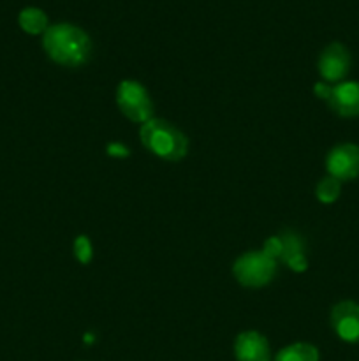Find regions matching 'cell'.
<instances>
[{
  "label": "cell",
  "mask_w": 359,
  "mask_h": 361,
  "mask_svg": "<svg viewBox=\"0 0 359 361\" xmlns=\"http://www.w3.org/2000/svg\"><path fill=\"white\" fill-rule=\"evenodd\" d=\"M42 46L53 62L70 69L84 66L92 55V41L87 32L70 23L48 27L42 37Z\"/></svg>",
  "instance_id": "obj_1"
},
{
  "label": "cell",
  "mask_w": 359,
  "mask_h": 361,
  "mask_svg": "<svg viewBox=\"0 0 359 361\" xmlns=\"http://www.w3.org/2000/svg\"><path fill=\"white\" fill-rule=\"evenodd\" d=\"M143 147L155 157L169 162H178L189 152V140L172 123L162 118H150L139 129Z\"/></svg>",
  "instance_id": "obj_2"
},
{
  "label": "cell",
  "mask_w": 359,
  "mask_h": 361,
  "mask_svg": "<svg viewBox=\"0 0 359 361\" xmlns=\"http://www.w3.org/2000/svg\"><path fill=\"white\" fill-rule=\"evenodd\" d=\"M232 275L238 284L259 289L270 284L277 275V261L264 250H252L239 256L232 264Z\"/></svg>",
  "instance_id": "obj_3"
},
{
  "label": "cell",
  "mask_w": 359,
  "mask_h": 361,
  "mask_svg": "<svg viewBox=\"0 0 359 361\" xmlns=\"http://www.w3.org/2000/svg\"><path fill=\"white\" fill-rule=\"evenodd\" d=\"M116 104L120 111L134 123H144L153 118V102L146 88L134 80L120 81L116 88Z\"/></svg>",
  "instance_id": "obj_4"
},
{
  "label": "cell",
  "mask_w": 359,
  "mask_h": 361,
  "mask_svg": "<svg viewBox=\"0 0 359 361\" xmlns=\"http://www.w3.org/2000/svg\"><path fill=\"white\" fill-rule=\"evenodd\" d=\"M327 175L338 182H351L359 176V145L341 143L331 148L326 157Z\"/></svg>",
  "instance_id": "obj_5"
},
{
  "label": "cell",
  "mask_w": 359,
  "mask_h": 361,
  "mask_svg": "<svg viewBox=\"0 0 359 361\" xmlns=\"http://www.w3.org/2000/svg\"><path fill=\"white\" fill-rule=\"evenodd\" d=\"M351 53L341 42H331L322 49L319 56V74L326 83H338L344 81L351 71Z\"/></svg>",
  "instance_id": "obj_6"
},
{
  "label": "cell",
  "mask_w": 359,
  "mask_h": 361,
  "mask_svg": "<svg viewBox=\"0 0 359 361\" xmlns=\"http://www.w3.org/2000/svg\"><path fill=\"white\" fill-rule=\"evenodd\" d=\"M331 328L338 338L348 344L359 342V303L345 300L331 309Z\"/></svg>",
  "instance_id": "obj_7"
},
{
  "label": "cell",
  "mask_w": 359,
  "mask_h": 361,
  "mask_svg": "<svg viewBox=\"0 0 359 361\" xmlns=\"http://www.w3.org/2000/svg\"><path fill=\"white\" fill-rule=\"evenodd\" d=\"M326 102L338 116H359V81H341L338 85H331Z\"/></svg>",
  "instance_id": "obj_8"
},
{
  "label": "cell",
  "mask_w": 359,
  "mask_h": 361,
  "mask_svg": "<svg viewBox=\"0 0 359 361\" xmlns=\"http://www.w3.org/2000/svg\"><path fill=\"white\" fill-rule=\"evenodd\" d=\"M236 361H271L270 344L259 331H241L234 341Z\"/></svg>",
  "instance_id": "obj_9"
},
{
  "label": "cell",
  "mask_w": 359,
  "mask_h": 361,
  "mask_svg": "<svg viewBox=\"0 0 359 361\" xmlns=\"http://www.w3.org/2000/svg\"><path fill=\"white\" fill-rule=\"evenodd\" d=\"M282 240V263L287 264L292 271H305L308 261L305 257V242L294 231H285L280 235Z\"/></svg>",
  "instance_id": "obj_10"
},
{
  "label": "cell",
  "mask_w": 359,
  "mask_h": 361,
  "mask_svg": "<svg viewBox=\"0 0 359 361\" xmlns=\"http://www.w3.org/2000/svg\"><path fill=\"white\" fill-rule=\"evenodd\" d=\"M320 355L319 349L306 342H296V344L287 345L278 355L275 356L273 361H319Z\"/></svg>",
  "instance_id": "obj_11"
},
{
  "label": "cell",
  "mask_w": 359,
  "mask_h": 361,
  "mask_svg": "<svg viewBox=\"0 0 359 361\" xmlns=\"http://www.w3.org/2000/svg\"><path fill=\"white\" fill-rule=\"evenodd\" d=\"M18 21L28 34H41L48 30V16L39 7H25L18 16Z\"/></svg>",
  "instance_id": "obj_12"
},
{
  "label": "cell",
  "mask_w": 359,
  "mask_h": 361,
  "mask_svg": "<svg viewBox=\"0 0 359 361\" xmlns=\"http://www.w3.org/2000/svg\"><path fill=\"white\" fill-rule=\"evenodd\" d=\"M341 194V182H338L336 178L327 175L326 178L320 180L315 187V196L320 203L331 204L340 197Z\"/></svg>",
  "instance_id": "obj_13"
},
{
  "label": "cell",
  "mask_w": 359,
  "mask_h": 361,
  "mask_svg": "<svg viewBox=\"0 0 359 361\" xmlns=\"http://www.w3.org/2000/svg\"><path fill=\"white\" fill-rule=\"evenodd\" d=\"M74 257L77 259V263L88 264L94 257V247H92V242L88 240V236L81 235L74 240Z\"/></svg>",
  "instance_id": "obj_14"
},
{
  "label": "cell",
  "mask_w": 359,
  "mask_h": 361,
  "mask_svg": "<svg viewBox=\"0 0 359 361\" xmlns=\"http://www.w3.org/2000/svg\"><path fill=\"white\" fill-rule=\"evenodd\" d=\"M263 250L267 254V256L273 257L275 261L280 259V256H282V240H280V236H271V238H267L266 242H264Z\"/></svg>",
  "instance_id": "obj_15"
},
{
  "label": "cell",
  "mask_w": 359,
  "mask_h": 361,
  "mask_svg": "<svg viewBox=\"0 0 359 361\" xmlns=\"http://www.w3.org/2000/svg\"><path fill=\"white\" fill-rule=\"evenodd\" d=\"M329 92H331V85L326 83V81H322V83L319 81V83H315V87H313V94H315L319 99H322V101H327Z\"/></svg>",
  "instance_id": "obj_16"
},
{
  "label": "cell",
  "mask_w": 359,
  "mask_h": 361,
  "mask_svg": "<svg viewBox=\"0 0 359 361\" xmlns=\"http://www.w3.org/2000/svg\"><path fill=\"white\" fill-rule=\"evenodd\" d=\"M108 154L109 155H118V157H127V155H129V150H127L125 147H122V145L111 143L108 147Z\"/></svg>",
  "instance_id": "obj_17"
}]
</instances>
